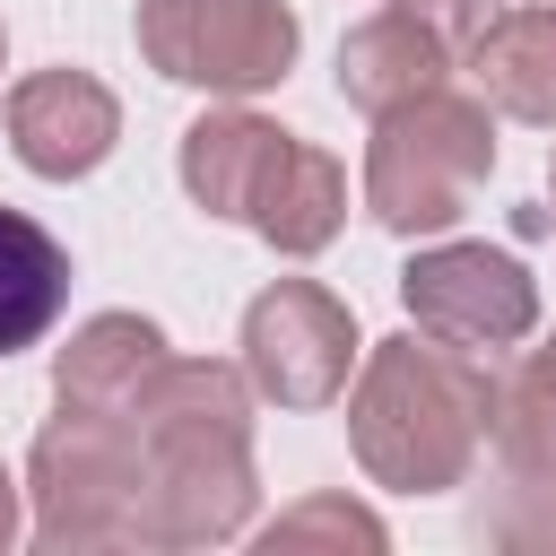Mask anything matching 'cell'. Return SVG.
<instances>
[{
  "instance_id": "6da1fadb",
  "label": "cell",
  "mask_w": 556,
  "mask_h": 556,
  "mask_svg": "<svg viewBox=\"0 0 556 556\" xmlns=\"http://www.w3.org/2000/svg\"><path fill=\"white\" fill-rule=\"evenodd\" d=\"M495 382L452 339H382L356 382V452L382 486H452L486 434Z\"/></svg>"
},
{
  "instance_id": "7a4b0ae2",
  "label": "cell",
  "mask_w": 556,
  "mask_h": 556,
  "mask_svg": "<svg viewBox=\"0 0 556 556\" xmlns=\"http://www.w3.org/2000/svg\"><path fill=\"white\" fill-rule=\"evenodd\" d=\"M374 156H365V208L391 226V235H434L452 226L486 165H495V122L478 96H452V87H426L391 113H374Z\"/></svg>"
},
{
  "instance_id": "3957f363",
  "label": "cell",
  "mask_w": 556,
  "mask_h": 556,
  "mask_svg": "<svg viewBox=\"0 0 556 556\" xmlns=\"http://www.w3.org/2000/svg\"><path fill=\"white\" fill-rule=\"evenodd\" d=\"M139 52L182 87L252 96V87L287 78L295 17L278 0H139Z\"/></svg>"
},
{
  "instance_id": "277c9868",
  "label": "cell",
  "mask_w": 556,
  "mask_h": 556,
  "mask_svg": "<svg viewBox=\"0 0 556 556\" xmlns=\"http://www.w3.org/2000/svg\"><path fill=\"white\" fill-rule=\"evenodd\" d=\"M243 356H252V382L287 408H313L348 382V356H356V330H348V304L321 295L313 278H278L252 313H243Z\"/></svg>"
},
{
  "instance_id": "5b68a950",
  "label": "cell",
  "mask_w": 556,
  "mask_h": 556,
  "mask_svg": "<svg viewBox=\"0 0 556 556\" xmlns=\"http://www.w3.org/2000/svg\"><path fill=\"white\" fill-rule=\"evenodd\" d=\"M400 295H408L417 330H434V339H452V348H504V339H521L530 313H539L521 261H513V252H486V243L417 252L408 278H400Z\"/></svg>"
},
{
  "instance_id": "8992f818",
  "label": "cell",
  "mask_w": 556,
  "mask_h": 556,
  "mask_svg": "<svg viewBox=\"0 0 556 556\" xmlns=\"http://www.w3.org/2000/svg\"><path fill=\"white\" fill-rule=\"evenodd\" d=\"M113 130H122V113H113V96L87 70H43V78L9 87V139H17V156L43 182H70V174L104 165Z\"/></svg>"
},
{
  "instance_id": "52a82bcc",
  "label": "cell",
  "mask_w": 556,
  "mask_h": 556,
  "mask_svg": "<svg viewBox=\"0 0 556 556\" xmlns=\"http://www.w3.org/2000/svg\"><path fill=\"white\" fill-rule=\"evenodd\" d=\"M278 156H287V130L261 122V113H208V122L182 130V182L208 217H252Z\"/></svg>"
},
{
  "instance_id": "ba28073f",
  "label": "cell",
  "mask_w": 556,
  "mask_h": 556,
  "mask_svg": "<svg viewBox=\"0 0 556 556\" xmlns=\"http://www.w3.org/2000/svg\"><path fill=\"white\" fill-rule=\"evenodd\" d=\"M443 61H452V52H443L408 9H382V17H365V26L339 43V96H348L356 113H391V104L443 87Z\"/></svg>"
},
{
  "instance_id": "9c48e42d",
  "label": "cell",
  "mask_w": 556,
  "mask_h": 556,
  "mask_svg": "<svg viewBox=\"0 0 556 556\" xmlns=\"http://www.w3.org/2000/svg\"><path fill=\"white\" fill-rule=\"evenodd\" d=\"M469 70L495 113L556 122V9H495V26L469 43Z\"/></svg>"
},
{
  "instance_id": "30bf717a",
  "label": "cell",
  "mask_w": 556,
  "mask_h": 556,
  "mask_svg": "<svg viewBox=\"0 0 556 556\" xmlns=\"http://www.w3.org/2000/svg\"><path fill=\"white\" fill-rule=\"evenodd\" d=\"M61 304H70V252L35 217L0 208V356L35 348L61 321Z\"/></svg>"
},
{
  "instance_id": "8fae6325",
  "label": "cell",
  "mask_w": 556,
  "mask_h": 556,
  "mask_svg": "<svg viewBox=\"0 0 556 556\" xmlns=\"http://www.w3.org/2000/svg\"><path fill=\"white\" fill-rule=\"evenodd\" d=\"M156 356H165V339L148 330V321H130V313H96L70 348H61V408H130L139 400V382L156 374Z\"/></svg>"
},
{
  "instance_id": "7c38bea8",
  "label": "cell",
  "mask_w": 556,
  "mask_h": 556,
  "mask_svg": "<svg viewBox=\"0 0 556 556\" xmlns=\"http://www.w3.org/2000/svg\"><path fill=\"white\" fill-rule=\"evenodd\" d=\"M339 217H348V174H339V156L287 139L269 191L252 200V226H261L278 252H321V243L339 235Z\"/></svg>"
},
{
  "instance_id": "4fadbf2b",
  "label": "cell",
  "mask_w": 556,
  "mask_h": 556,
  "mask_svg": "<svg viewBox=\"0 0 556 556\" xmlns=\"http://www.w3.org/2000/svg\"><path fill=\"white\" fill-rule=\"evenodd\" d=\"M400 9H408V17L452 52V61H469V43L495 26V9H504V0H400Z\"/></svg>"
},
{
  "instance_id": "5bb4252c",
  "label": "cell",
  "mask_w": 556,
  "mask_h": 556,
  "mask_svg": "<svg viewBox=\"0 0 556 556\" xmlns=\"http://www.w3.org/2000/svg\"><path fill=\"white\" fill-rule=\"evenodd\" d=\"M0 539H9V478H0Z\"/></svg>"
}]
</instances>
